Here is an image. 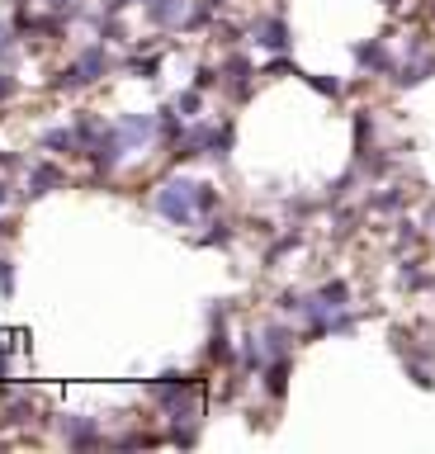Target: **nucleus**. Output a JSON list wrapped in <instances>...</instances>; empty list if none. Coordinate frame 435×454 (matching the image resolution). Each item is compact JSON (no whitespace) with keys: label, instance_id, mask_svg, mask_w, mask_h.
Instances as JSON below:
<instances>
[{"label":"nucleus","instance_id":"obj_1","mask_svg":"<svg viewBox=\"0 0 435 454\" xmlns=\"http://www.w3.org/2000/svg\"><path fill=\"white\" fill-rule=\"evenodd\" d=\"M194 204H203V185H189V180H171L156 194V208L171 222H189L194 218Z\"/></svg>","mask_w":435,"mask_h":454},{"label":"nucleus","instance_id":"obj_2","mask_svg":"<svg viewBox=\"0 0 435 454\" xmlns=\"http://www.w3.org/2000/svg\"><path fill=\"white\" fill-rule=\"evenodd\" d=\"M147 138H152V119H124V124H119V142H124V147L147 142Z\"/></svg>","mask_w":435,"mask_h":454},{"label":"nucleus","instance_id":"obj_3","mask_svg":"<svg viewBox=\"0 0 435 454\" xmlns=\"http://www.w3.org/2000/svg\"><path fill=\"white\" fill-rule=\"evenodd\" d=\"M100 66H105V52H85V57H81V66L71 71V80H95V71H100Z\"/></svg>","mask_w":435,"mask_h":454},{"label":"nucleus","instance_id":"obj_4","mask_svg":"<svg viewBox=\"0 0 435 454\" xmlns=\"http://www.w3.org/2000/svg\"><path fill=\"white\" fill-rule=\"evenodd\" d=\"M180 10H185L180 0H166V5H152V19H156V24H171V19L180 15Z\"/></svg>","mask_w":435,"mask_h":454},{"label":"nucleus","instance_id":"obj_5","mask_svg":"<svg viewBox=\"0 0 435 454\" xmlns=\"http://www.w3.org/2000/svg\"><path fill=\"white\" fill-rule=\"evenodd\" d=\"M261 43H265V47H284V24H265V29H261Z\"/></svg>","mask_w":435,"mask_h":454},{"label":"nucleus","instance_id":"obj_6","mask_svg":"<svg viewBox=\"0 0 435 454\" xmlns=\"http://www.w3.org/2000/svg\"><path fill=\"white\" fill-rule=\"evenodd\" d=\"M0 204H5V194H0Z\"/></svg>","mask_w":435,"mask_h":454}]
</instances>
